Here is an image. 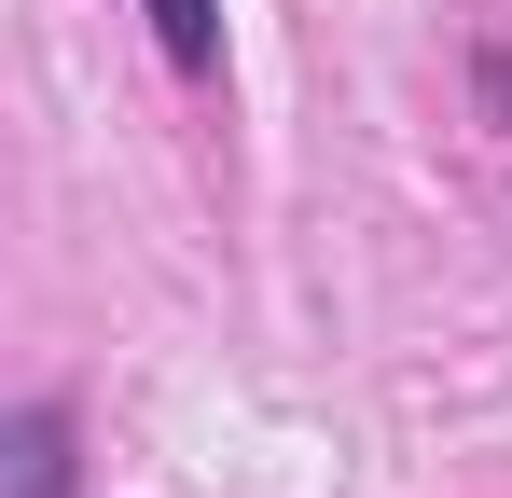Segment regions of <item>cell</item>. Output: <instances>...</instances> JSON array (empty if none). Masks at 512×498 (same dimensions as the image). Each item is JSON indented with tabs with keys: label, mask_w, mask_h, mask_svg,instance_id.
Listing matches in <instances>:
<instances>
[{
	"label": "cell",
	"mask_w": 512,
	"mask_h": 498,
	"mask_svg": "<svg viewBox=\"0 0 512 498\" xmlns=\"http://www.w3.org/2000/svg\"><path fill=\"white\" fill-rule=\"evenodd\" d=\"M70 485V402H28L14 415V498H56Z\"/></svg>",
	"instance_id": "obj_1"
},
{
	"label": "cell",
	"mask_w": 512,
	"mask_h": 498,
	"mask_svg": "<svg viewBox=\"0 0 512 498\" xmlns=\"http://www.w3.org/2000/svg\"><path fill=\"white\" fill-rule=\"evenodd\" d=\"M139 14H153V42H167V70H222V0H139Z\"/></svg>",
	"instance_id": "obj_2"
}]
</instances>
